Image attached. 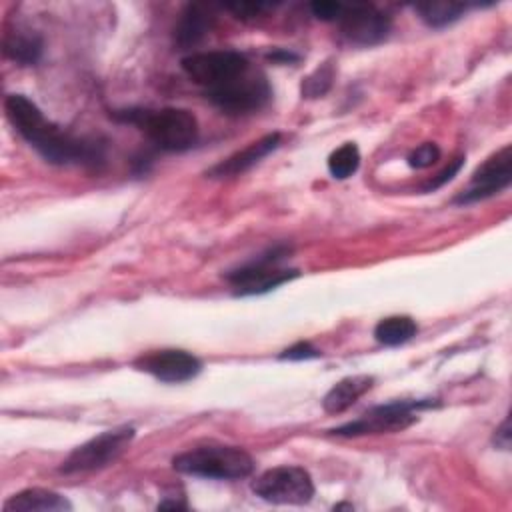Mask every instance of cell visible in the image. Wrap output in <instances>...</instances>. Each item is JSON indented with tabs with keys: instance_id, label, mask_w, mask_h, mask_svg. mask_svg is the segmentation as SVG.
I'll list each match as a JSON object with an SVG mask.
<instances>
[{
	"instance_id": "cell-1",
	"label": "cell",
	"mask_w": 512,
	"mask_h": 512,
	"mask_svg": "<svg viewBox=\"0 0 512 512\" xmlns=\"http://www.w3.org/2000/svg\"><path fill=\"white\" fill-rule=\"evenodd\" d=\"M14 130L50 164L98 168L104 162V142L72 136L50 122L24 94H10L4 102Z\"/></svg>"
},
{
	"instance_id": "cell-2",
	"label": "cell",
	"mask_w": 512,
	"mask_h": 512,
	"mask_svg": "<svg viewBox=\"0 0 512 512\" xmlns=\"http://www.w3.org/2000/svg\"><path fill=\"white\" fill-rule=\"evenodd\" d=\"M112 116L120 122L138 126V130H142L162 152H186L198 140V122L194 114L184 108H124L114 110Z\"/></svg>"
},
{
	"instance_id": "cell-3",
	"label": "cell",
	"mask_w": 512,
	"mask_h": 512,
	"mask_svg": "<svg viewBox=\"0 0 512 512\" xmlns=\"http://www.w3.org/2000/svg\"><path fill=\"white\" fill-rule=\"evenodd\" d=\"M174 470L190 476L212 478V480H240L252 474V456L228 444H202L190 448L172 460Z\"/></svg>"
},
{
	"instance_id": "cell-4",
	"label": "cell",
	"mask_w": 512,
	"mask_h": 512,
	"mask_svg": "<svg viewBox=\"0 0 512 512\" xmlns=\"http://www.w3.org/2000/svg\"><path fill=\"white\" fill-rule=\"evenodd\" d=\"M436 400L422 398V400H396L388 404H380L364 412L360 418L346 422L342 426L332 428L330 432L336 436H364V434H382V432H396L404 430L418 420L416 412L424 408L436 406Z\"/></svg>"
},
{
	"instance_id": "cell-5",
	"label": "cell",
	"mask_w": 512,
	"mask_h": 512,
	"mask_svg": "<svg viewBox=\"0 0 512 512\" xmlns=\"http://www.w3.org/2000/svg\"><path fill=\"white\" fill-rule=\"evenodd\" d=\"M286 254H288L286 246H276L266 254L250 260L248 264L228 272L226 280L232 284L238 296H252V294H264L268 290H274L276 286L290 282L292 278L298 276L296 268L280 266Z\"/></svg>"
},
{
	"instance_id": "cell-6",
	"label": "cell",
	"mask_w": 512,
	"mask_h": 512,
	"mask_svg": "<svg viewBox=\"0 0 512 512\" xmlns=\"http://www.w3.org/2000/svg\"><path fill=\"white\" fill-rule=\"evenodd\" d=\"M134 438L132 426H120L106 430L88 442L76 446L68 458L62 462L60 472L64 474H82V472H94L110 466L116 462L124 450L130 446Z\"/></svg>"
},
{
	"instance_id": "cell-7",
	"label": "cell",
	"mask_w": 512,
	"mask_h": 512,
	"mask_svg": "<svg viewBox=\"0 0 512 512\" xmlns=\"http://www.w3.org/2000/svg\"><path fill=\"white\" fill-rule=\"evenodd\" d=\"M272 96V88L260 70L250 68L234 80L206 90V98L226 114H248L260 110Z\"/></svg>"
},
{
	"instance_id": "cell-8",
	"label": "cell",
	"mask_w": 512,
	"mask_h": 512,
	"mask_svg": "<svg viewBox=\"0 0 512 512\" xmlns=\"http://www.w3.org/2000/svg\"><path fill=\"white\" fill-rule=\"evenodd\" d=\"M256 496L270 504H308L314 496V482L300 466H276L262 472L254 482Z\"/></svg>"
},
{
	"instance_id": "cell-9",
	"label": "cell",
	"mask_w": 512,
	"mask_h": 512,
	"mask_svg": "<svg viewBox=\"0 0 512 512\" xmlns=\"http://www.w3.org/2000/svg\"><path fill=\"white\" fill-rule=\"evenodd\" d=\"M252 66L248 58L236 50L194 52L182 58V70L204 90L222 86L236 76L248 72Z\"/></svg>"
},
{
	"instance_id": "cell-10",
	"label": "cell",
	"mask_w": 512,
	"mask_h": 512,
	"mask_svg": "<svg viewBox=\"0 0 512 512\" xmlns=\"http://www.w3.org/2000/svg\"><path fill=\"white\" fill-rule=\"evenodd\" d=\"M512 182V146L506 144L492 156H488L472 174L470 184L454 198L456 204H472L486 200Z\"/></svg>"
},
{
	"instance_id": "cell-11",
	"label": "cell",
	"mask_w": 512,
	"mask_h": 512,
	"mask_svg": "<svg viewBox=\"0 0 512 512\" xmlns=\"http://www.w3.org/2000/svg\"><path fill=\"white\" fill-rule=\"evenodd\" d=\"M348 42L358 46H376L388 38L392 22L382 10L372 4H344L338 20Z\"/></svg>"
},
{
	"instance_id": "cell-12",
	"label": "cell",
	"mask_w": 512,
	"mask_h": 512,
	"mask_svg": "<svg viewBox=\"0 0 512 512\" xmlns=\"http://www.w3.org/2000/svg\"><path fill=\"white\" fill-rule=\"evenodd\" d=\"M134 366L142 372L152 374L160 382H168V384L188 382L194 376H198V372L202 368L200 360L194 354H190L186 350H178V348L156 350L146 356H140L134 362Z\"/></svg>"
},
{
	"instance_id": "cell-13",
	"label": "cell",
	"mask_w": 512,
	"mask_h": 512,
	"mask_svg": "<svg viewBox=\"0 0 512 512\" xmlns=\"http://www.w3.org/2000/svg\"><path fill=\"white\" fill-rule=\"evenodd\" d=\"M280 146V134L272 132L266 134L258 140H254L252 144H248L246 148L234 152L232 156H228L226 160L218 162L214 168L208 170V174L212 178H230V176H238L246 170H250L252 166H256L264 156H268L272 150H276Z\"/></svg>"
},
{
	"instance_id": "cell-14",
	"label": "cell",
	"mask_w": 512,
	"mask_h": 512,
	"mask_svg": "<svg viewBox=\"0 0 512 512\" xmlns=\"http://www.w3.org/2000/svg\"><path fill=\"white\" fill-rule=\"evenodd\" d=\"M4 512H60V510H72V504L68 498H64L58 492L46 490V488H28L14 496H10L4 506Z\"/></svg>"
},
{
	"instance_id": "cell-15",
	"label": "cell",
	"mask_w": 512,
	"mask_h": 512,
	"mask_svg": "<svg viewBox=\"0 0 512 512\" xmlns=\"http://www.w3.org/2000/svg\"><path fill=\"white\" fill-rule=\"evenodd\" d=\"M212 20H214V16H210L206 6L188 4L182 10L180 20L174 28V42L182 50L196 46L208 34V30L212 28Z\"/></svg>"
},
{
	"instance_id": "cell-16",
	"label": "cell",
	"mask_w": 512,
	"mask_h": 512,
	"mask_svg": "<svg viewBox=\"0 0 512 512\" xmlns=\"http://www.w3.org/2000/svg\"><path fill=\"white\" fill-rule=\"evenodd\" d=\"M372 384H374V378L368 374L346 376L326 392L322 400V408L328 414H340L348 410L362 394H366L372 388Z\"/></svg>"
},
{
	"instance_id": "cell-17",
	"label": "cell",
	"mask_w": 512,
	"mask_h": 512,
	"mask_svg": "<svg viewBox=\"0 0 512 512\" xmlns=\"http://www.w3.org/2000/svg\"><path fill=\"white\" fill-rule=\"evenodd\" d=\"M4 54L20 64H36L42 56V40L30 30L8 32L4 38Z\"/></svg>"
},
{
	"instance_id": "cell-18",
	"label": "cell",
	"mask_w": 512,
	"mask_h": 512,
	"mask_svg": "<svg viewBox=\"0 0 512 512\" xmlns=\"http://www.w3.org/2000/svg\"><path fill=\"white\" fill-rule=\"evenodd\" d=\"M418 326L410 316H388L374 326V338L384 346H400L416 336Z\"/></svg>"
},
{
	"instance_id": "cell-19",
	"label": "cell",
	"mask_w": 512,
	"mask_h": 512,
	"mask_svg": "<svg viewBox=\"0 0 512 512\" xmlns=\"http://www.w3.org/2000/svg\"><path fill=\"white\" fill-rule=\"evenodd\" d=\"M466 8H468L466 4L450 2V0L420 2L414 6V10L420 14V18L432 28H444V26L456 22L466 12Z\"/></svg>"
},
{
	"instance_id": "cell-20",
	"label": "cell",
	"mask_w": 512,
	"mask_h": 512,
	"mask_svg": "<svg viewBox=\"0 0 512 512\" xmlns=\"http://www.w3.org/2000/svg\"><path fill=\"white\" fill-rule=\"evenodd\" d=\"M358 166H360V150L354 142L342 144L328 158V170L338 180L352 176L358 170Z\"/></svg>"
},
{
	"instance_id": "cell-21",
	"label": "cell",
	"mask_w": 512,
	"mask_h": 512,
	"mask_svg": "<svg viewBox=\"0 0 512 512\" xmlns=\"http://www.w3.org/2000/svg\"><path fill=\"white\" fill-rule=\"evenodd\" d=\"M332 78H334V68L330 62H324L322 66H318L312 74H308L302 80V84H300L302 96H306V98L324 96L332 86Z\"/></svg>"
},
{
	"instance_id": "cell-22",
	"label": "cell",
	"mask_w": 512,
	"mask_h": 512,
	"mask_svg": "<svg viewBox=\"0 0 512 512\" xmlns=\"http://www.w3.org/2000/svg\"><path fill=\"white\" fill-rule=\"evenodd\" d=\"M440 158V148L434 142H424L408 154V164L416 170L430 168Z\"/></svg>"
},
{
	"instance_id": "cell-23",
	"label": "cell",
	"mask_w": 512,
	"mask_h": 512,
	"mask_svg": "<svg viewBox=\"0 0 512 512\" xmlns=\"http://www.w3.org/2000/svg\"><path fill=\"white\" fill-rule=\"evenodd\" d=\"M462 164H464V158L462 156H458V158H454L444 170H440L436 176H432L424 186H422V190L424 192H432V190H438L440 186H444L446 182H450L458 172H460V168H462Z\"/></svg>"
},
{
	"instance_id": "cell-24",
	"label": "cell",
	"mask_w": 512,
	"mask_h": 512,
	"mask_svg": "<svg viewBox=\"0 0 512 512\" xmlns=\"http://www.w3.org/2000/svg\"><path fill=\"white\" fill-rule=\"evenodd\" d=\"M312 14L320 20H326V22H338L340 16H342V10H344V4L342 2H312L310 6Z\"/></svg>"
},
{
	"instance_id": "cell-25",
	"label": "cell",
	"mask_w": 512,
	"mask_h": 512,
	"mask_svg": "<svg viewBox=\"0 0 512 512\" xmlns=\"http://www.w3.org/2000/svg\"><path fill=\"white\" fill-rule=\"evenodd\" d=\"M320 352L310 344V342H296L294 346L286 348L280 358L282 360H308V358H318Z\"/></svg>"
},
{
	"instance_id": "cell-26",
	"label": "cell",
	"mask_w": 512,
	"mask_h": 512,
	"mask_svg": "<svg viewBox=\"0 0 512 512\" xmlns=\"http://www.w3.org/2000/svg\"><path fill=\"white\" fill-rule=\"evenodd\" d=\"M228 10L238 14V18H252L270 8V4H260V2H240V4H228Z\"/></svg>"
},
{
	"instance_id": "cell-27",
	"label": "cell",
	"mask_w": 512,
	"mask_h": 512,
	"mask_svg": "<svg viewBox=\"0 0 512 512\" xmlns=\"http://www.w3.org/2000/svg\"><path fill=\"white\" fill-rule=\"evenodd\" d=\"M510 422H508V418L502 422V426L496 430V434H494V442H496V446H500V448H508L510 446V426H508Z\"/></svg>"
},
{
	"instance_id": "cell-28",
	"label": "cell",
	"mask_w": 512,
	"mask_h": 512,
	"mask_svg": "<svg viewBox=\"0 0 512 512\" xmlns=\"http://www.w3.org/2000/svg\"><path fill=\"white\" fill-rule=\"evenodd\" d=\"M268 58L276 60V62H290V60H296L298 56L292 52H286V50H276V52H270Z\"/></svg>"
}]
</instances>
